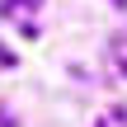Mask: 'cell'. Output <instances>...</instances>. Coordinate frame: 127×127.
I'll use <instances>...</instances> for the list:
<instances>
[{
	"label": "cell",
	"instance_id": "obj_2",
	"mask_svg": "<svg viewBox=\"0 0 127 127\" xmlns=\"http://www.w3.org/2000/svg\"><path fill=\"white\" fill-rule=\"evenodd\" d=\"M113 5H118V9H127V0H113Z\"/></svg>",
	"mask_w": 127,
	"mask_h": 127
},
{
	"label": "cell",
	"instance_id": "obj_1",
	"mask_svg": "<svg viewBox=\"0 0 127 127\" xmlns=\"http://www.w3.org/2000/svg\"><path fill=\"white\" fill-rule=\"evenodd\" d=\"M19 5H28V9H33L38 0H5V9H19Z\"/></svg>",
	"mask_w": 127,
	"mask_h": 127
},
{
	"label": "cell",
	"instance_id": "obj_3",
	"mask_svg": "<svg viewBox=\"0 0 127 127\" xmlns=\"http://www.w3.org/2000/svg\"><path fill=\"white\" fill-rule=\"evenodd\" d=\"M123 75H127V57H123Z\"/></svg>",
	"mask_w": 127,
	"mask_h": 127
}]
</instances>
